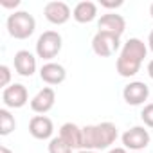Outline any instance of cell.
<instances>
[{
	"label": "cell",
	"mask_w": 153,
	"mask_h": 153,
	"mask_svg": "<svg viewBox=\"0 0 153 153\" xmlns=\"http://www.w3.org/2000/svg\"><path fill=\"white\" fill-rule=\"evenodd\" d=\"M146 54H148L146 43L142 40H139V38H130L123 45L121 54L117 58V72L123 76V78H133V76L139 72Z\"/></svg>",
	"instance_id": "6da1fadb"
},
{
	"label": "cell",
	"mask_w": 153,
	"mask_h": 153,
	"mask_svg": "<svg viewBox=\"0 0 153 153\" xmlns=\"http://www.w3.org/2000/svg\"><path fill=\"white\" fill-rule=\"evenodd\" d=\"M117 139V126L114 123H99L83 128V149L97 151L110 148Z\"/></svg>",
	"instance_id": "7a4b0ae2"
},
{
	"label": "cell",
	"mask_w": 153,
	"mask_h": 153,
	"mask_svg": "<svg viewBox=\"0 0 153 153\" xmlns=\"http://www.w3.org/2000/svg\"><path fill=\"white\" fill-rule=\"evenodd\" d=\"M6 25H7V33L15 40H27L36 29V20L27 11H15L7 16Z\"/></svg>",
	"instance_id": "3957f363"
},
{
	"label": "cell",
	"mask_w": 153,
	"mask_h": 153,
	"mask_svg": "<svg viewBox=\"0 0 153 153\" xmlns=\"http://www.w3.org/2000/svg\"><path fill=\"white\" fill-rule=\"evenodd\" d=\"M61 45H63V40L58 31H45L43 34H40L36 42V54L42 59H52L59 54Z\"/></svg>",
	"instance_id": "277c9868"
},
{
	"label": "cell",
	"mask_w": 153,
	"mask_h": 153,
	"mask_svg": "<svg viewBox=\"0 0 153 153\" xmlns=\"http://www.w3.org/2000/svg\"><path fill=\"white\" fill-rule=\"evenodd\" d=\"M119 47H121V36L97 31L96 36L92 38V51L101 58H108V56L115 54L119 51Z\"/></svg>",
	"instance_id": "5b68a950"
},
{
	"label": "cell",
	"mask_w": 153,
	"mask_h": 153,
	"mask_svg": "<svg viewBox=\"0 0 153 153\" xmlns=\"http://www.w3.org/2000/svg\"><path fill=\"white\" fill-rule=\"evenodd\" d=\"M149 140H151V137H149L148 130L142 128V126H133V128H130V130H126L123 133V144H124V148L131 149L135 153L140 151V149H144V148H148Z\"/></svg>",
	"instance_id": "8992f818"
},
{
	"label": "cell",
	"mask_w": 153,
	"mask_h": 153,
	"mask_svg": "<svg viewBox=\"0 0 153 153\" xmlns=\"http://www.w3.org/2000/svg\"><path fill=\"white\" fill-rule=\"evenodd\" d=\"M2 101L6 105V108H22L27 105L29 101V94H27V88L20 83H15V85H9L7 88H4L2 92Z\"/></svg>",
	"instance_id": "52a82bcc"
},
{
	"label": "cell",
	"mask_w": 153,
	"mask_h": 153,
	"mask_svg": "<svg viewBox=\"0 0 153 153\" xmlns=\"http://www.w3.org/2000/svg\"><path fill=\"white\" fill-rule=\"evenodd\" d=\"M43 15L45 18L54 24V25H63L68 22V18L72 16L70 7L65 2H59V0H52V2H47L43 7Z\"/></svg>",
	"instance_id": "ba28073f"
},
{
	"label": "cell",
	"mask_w": 153,
	"mask_h": 153,
	"mask_svg": "<svg viewBox=\"0 0 153 153\" xmlns=\"http://www.w3.org/2000/svg\"><path fill=\"white\" fill-rule=\"evenodd\" d=\"M148 96H149V88H148V85L142 83V81H131V83H128V85L124 87V90H123L124 101H126L128 105H131V106L142 105V103L148 99Z\"/></svg>",
	"instance_id": "9c48e42d"
},
{
	"label": "cell",
	"mask_w": 153,
	"mask_h": 153,
	"mask_svg": "<svg viewBox=\"0 0 153 153\" xmlns=\"http://www.w3.org/2000/svg\"><path fill=\"white\" fill-rule=\"evenodd\" d=\"M56 103V92L51 87L42 88L33 99H31V110L34 114H47Z\"/></svg>",
	"instance_id": "30bf717a"
},
{
	"label": "cell",
	"mask_w": 153,
	"mask_h": 153,
	"mask_svg": "<svg viewBox=\"0 0 153 153\" xmlns=\"http://www.w3.org/2000/svg\"><path fill=\"white\" fill-rule=\"evenodd\" d=\"M52 131H54V124L49 117L45 115H34L29 123V133L38 139V140H47L52 137Z\"/></svg>",
	"instance_id": "8fae6325"
},
{
	"label": "cell",
	"mask_w": 153,
	"mask_h": 153,
	"mask_svg": "<svg viewBox=\"0 0 153 153\" xmlns=\"http://www.w3.org/2000/svg\"><path fill=\"white\" fill-rule=\"evenodd\" d=\"M97 29L103 31V33H110V34H115V36H121L126 29V22L121 15H115V13H106L99 18L97 22Z\"/></svg>",
	"instance_id": "7c38bea8"
},
{
	"label": "cell",
	"mask_w": 153,
	"mask_h": 153,
	"mask_svg": "<svg viewBox=\"0 0 153 153\" xmlns=\"http://www.w3.org/2000/svg\"><path fill=\"white\" fill-rule=\"evenodd\" d=\"M40 78H42V81L47 83V85H59V83H63L65 78H67V70H65L63 65L49 61V63H45V65L40 68Z\"/></svg>",
	"instance_id": "4fadbf2b"
},
{
	"label": "cell",
	"mask_w": 153,
	"mask_h": 153,
	"mask_svg": "<svg viewBox=\"0 0 153 153\" xmlns=\"http://www.w3.org/2000/svg\"><path fill=\"white\" fill-rule=\"evenodd\" d=\"M59 137L72 148V149H83V128L74 123H65L59 128Z\"/></svg>",
	"instance_id": "5bb4252c"
},
{
	"label": "cell",
	"mask_w": 153,
	"mask_h": 153,
	"mask_svg": "<svg viewBox=\"0 0 153 153\" xmlns=\"http://www.w3.org/2000/svg\"><path fill=\"white\" fill-rule=\"evenodd\" d=\"M15 70L24 78H31L36 72V58L29 51H18L15 54Z\"/></svg>",
	"instance_id": "9a60e30c"
},
{
	"label": "cell",
	"mask_w": 153,
	"mask_h": 153,
	"mask_svg": "<svg viewBox=\"0 0 153 153\" xmlns=\"http://www.w3.org/2000/svg\"><path fill=\"white\" fill-rule=\"evenodd\" d=\"M72 16L79 24H88L97 16V6L94 2H88V0L79 2V4H76V7L72 11Z\"/></svg>",
	"instance_id": "2e32d148"
},
{
	"label": "cell",
	"mask_w": 153,
	"mask_h": 153,
	"mask_svg": "<svg viewBox=\"0 0 153 153\" xmlns=\"http://www.w3.org/2000/svg\"><path fill=\"white\" fill-rule=\"evenodd\" d=\"M15 128H16L15 117L11 115V112H9L7 108H2V110H0V135L6 137V135H9Z\"/></svg>",
	"instance_id": "e0dca14e"
},
{
	"label": "cell",
	"mask_w": 153,
	"mask_h": 153,
	"mask_svg": "<svg viewBox=\"0 0 153 153\" xmlns=\"http://www.w3.org/2000/svg\"><path fill=\"white\" fill-rule=\"evenodd\" d=\"M49 153H72V148L58 135L49 142Z\"/></svg>",
	"instance_id": "ac0fdd59"
},
{
	"label": "cell",
	"mask_w": 153,
	"mask_h": 153,
	"mask_svg": "<svg viewBox=\"0 0 153 153\" xmlns=\"http://www.w3.org/2000/svg\"><path fill=\"white\" fill-rule=\"evenodd\" d=\"M140 119L144 121V124H146L148 128H153V103H149V105H146V106L142 108Z\"/></svg>",
	"instance_id": "d6986e66"
},
{
	"label": "cell",
	"mask_w": 153,
	"mask_h": 153,
	"mask_svg": "<svg viewBox=\"0 0 153 153\" xmlns=\"http://www.w3.org/2000/svg\"><path fill=\"white\" fill-rule=\"evenodd\" d=\"M9 81H11V70H9V67L7 65H0V87L7 88Z\"/></svg>",
	"instance_id": "ffe728a7"
},
{
	"label": "cell",
	"mask_w": 153,
	"mask_h": 153,
	"mask_svg": "<svg viewBox=\"0 0 153 153\" xmlns=\"http://www.w3.org/2000/svg\"><path fill=\"white\" fill-rule=\"evenodd\" d=\"M0 6L6 7V9H13L20 6V0H0Z\"/></svg>",
	"instance_id": "44dd1931"
},
{
	"label": "cell",
	"mask_w": 153,
	"mask_h": 153,
	"mask_svg": "<svg viewBox=\"0 0 153 153\" xmlns=\"http://www.w3.org/2000/svg\"><path fill=\"white\" fill-rule=\"evenodd\" d=\"M103 7H108V9H112V7H121L123 6V0H117V2H106V0H101L99 2Z\"/></svg>",
	"instance_id": "7402d4cb"
},
{
	"label": "cell",
	"mask_w": 153,
	"mask_h": 153,
	"mask_svg": "<svg viewBox=\"0 0 153 153\" xmlns=\"http://www.w3.org/2000/svg\"><path fill=\"white\" fill-rule=\"evenodd\" d=\"M108 153H128V151H126V148H114V149H110Z\"/></svg>",
	"instance_id": "603a6c76"
},
{
	"label": "cell",
	"mask_w": 153,
	"mask_h": 153,
	"mask_svg": "<svg viewBox=\"0 0 153 153\" xmlns=\"http://www.w3.org/2000/svg\"><path fill=\"white\" fill-rule=\"evenodd\" d=\"M148 74H149V78L153 79V59L148 63Z\"/></svg>",
	"instance_id": "cb8c5ba5"
},
{
	"label": "cell",
	"mask_w": 153,
	"mask_h": 153,
	"mask_svg": "<svg viewBox=\"0 0 153 153\" xmlns=\"http://www.w3.org/2000/svg\"><path fill=\"white\" fill-rule=\"evenodd\" d=\"M148 45H149V49L153 51V31L149 33V36H148Z\"/></svg>",
	"instance_id": "d4e9b609"
},
{
	"label": "cell",
	"mask_w": 153,
	"mask_h": 153,
	"mask_svg": "<svg viewBox=\"0 0 153 153\" xmlns=\"http://www.w3.org/2000/svg\"><path fill=\"white\" fill-rule=\"evenodd\" d=\"M0 153H13L9 148H6V146H0Z\"/></svg>",
	"instance_id": "484cf974"
},
{
	"label": "cell",
	"mask_w": 153,
	"mask_h": 153,
	"mask_svg": "<svg viewBox=\"0 0 153 153\" xmlns=\"http://www.w3.org/2000/svg\"><path fill=\"white\" fill-rule=\"evenodd\" d=\"M78 153H96V151H90V149H81V151H78Z\"/></svg>",
	"instance_id": "4316f807"
},
{
	"label": "cell",
	"mask_w": 153,
	"mask_h": 153,
	"mask_svg": "<svg viewBox=\"0 0 153 153\" xmlns=\"http://www.w3.org/2000/svg\"><path fill=\"white\" fill-rule=\"evenodd\" d=\"M149 15H151V18H153V4L149 6Z\"/></svg>",
	"instance_id": "83f0119b"
},
{
	"label": "cell",
	"mask_w": 153,
	"mask_h": 153,
	"mask_svg": "<svg viewBox=\"0 0 153 153\" xmlns=\"http://www.w3.org/2000/svg\"><path fill=\"white\" fill-rule=\"evenodd\" d=\"M137 153H139V151H137Z\"/></svg>",
	"instance_id": "f1b7e54d"
}]
</instances>
